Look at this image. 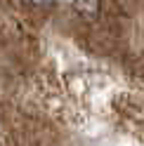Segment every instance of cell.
Wrapping results in <instances>:
<instances>
[{
    "instance_id": "6da1fadb",
    "label": "cell",
    "mask_w": 144,
    "mask_h": 146,
    "mask_svg": "<svg viewBox=\"0 0 144 146\" xmlns=\"http://www.w3.org/2000/svg\"><path fill=\"white\" fill-rule=\"evenodd\" d=\"M73 10L80 19L95 21L102 14V0H73Z\"/></svg>"
},
{
    "instance_id": "7a4b0ae2",
    "label": "cell",
    "mask_w": 144,
    "mask_h": 146,
    "mask_svg": "<svg viewBox=\"0 0 144 146\" xmlns=\"http://www.w3.org/2000/svg\"><path fill=\"white\" fill-rule=\"evenodd\" d=\"M57 0H31V5L35 7H40V10H47V7H55Z\"/></svg>"
}]
</instances>
